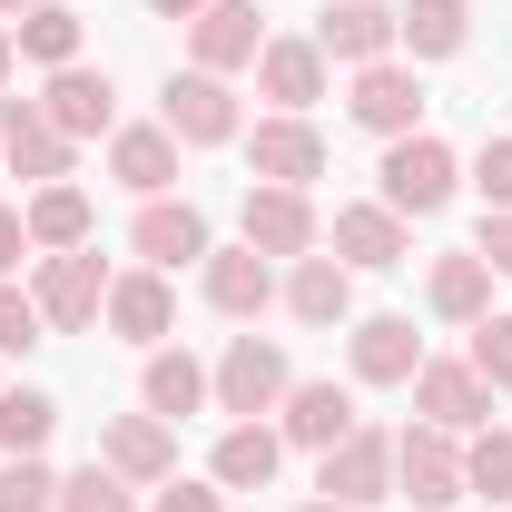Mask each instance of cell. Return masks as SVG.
Masks as SVG:
<instances>
[{"label": "cell", "mask_w": 512, "mask_h": 512, "mask_svg": "<svg viewBox=\"0 0 512 512\" xmlns=\"http://www.w3.org/2000/svg\"><path fill=\"white\" fill-rule=\"evenodd\" d=\"M384 207L394 217H434V207H453V188H463V158H453L434 128H404V138H384Z\"/></svg>", "instance_id": "cell-1"}, {"label": "cell", "mask_w": 512, "mask_h": 512, "mask_svg": "<svg viewBox=\"0 0 512 512\" xmlns=\"http://www.w3.org/2000/svg\"><path fill=\"white\" fill-rule=\"evenodd\" d=\"M207 384H217V414L256 424V414H276V404H286L296 365H286V345H276V335H227V355L207 365Z\"/></svg>", "instance_id": "cell-2"}, {"label": "cell", "mask_w": 512, "mask_h": 512, "mask_svg": "<svg viewBox=\"0 0 512 512\" xmlns=\"http://www.w3.org/2000/svg\"><path fill=\"white\" fill-rule=\"evenodd\" d=\"M414 424H434V434H453V444H473V434L493 424V384L473 375L463 355H424V365H414Z\"/></svg>", "instance_id": "cell-3"}, {"label": "cell", "mask_w": 512, "mask_h": 512, "mask_svg": "<svg viewBox=\"0 0 512 512\" xmlns=\"http://www.w3.org/2000/svg\"><path fill=\"white\" fill-rule=\"evenodd\" d=\"M30 306H40V325H50V335H89V325H99V306H109V266H99V247L40 256Z\"/></svg>", "instance_id": "cell-4"}, {"label": "cell", "mask_w": 512, "mask_h": 512, "mask_svg": "<svg viewBox=\"0 0 512 512\" xmlns=\"http://www.w3.org/2000/svg\"><path fill=\"white\" fill-rule=\"evenodd\" d=\"M158 128H168L178 148H227V138H247L237 89H227L217 69H178V79H168V99H158Z\"/></svg>", "instance_id": "cell-5"}, {"label": "cell", "mask_w": 512, "mask_h": 512, "mask_svg": "<svg viewBox=\"0 0 512 512\" xmlns=\"http://www.w3.org/2000/svg\"><path fill=\"white\" fill-rule=\"evenodd\" d=\"M394 493L414 512H453L463 503V444L434 434V424H404L394 434Z\"/></svg>", "instance_id": "cell-6"}, {"label": "cell", "mask_w": 512, "mask_h": 512, "mask_svg": "<svg viewBox=\"0 0 512 512\" xmlns=\"http://www.w3.org/2000/svg\"><path fill=\"white\" fill-rule=\"evenodd\" d=\"M316 493L345 512H375L384 493H394V434H375V424H355L335 453H316Z\"/></svg>", "instance_id": "cell-7"}, {"label": "cell", "mask_w": 512, "mask_h": 512, "mask_svg": "<svg viewBox=\"0 0 512 512\" xmlns=\"http://www.w3.org/2000/svg\"><path fill=\"white\" fill-rule=\"evenodd\" d=\"M207 207L197 197H138V217H128V256H148L158 276L168 266H207Z\"/></svg>", "instance_id": "cell-8"}, {"label": "cell", "mask_w": 512, "mask_h": 512, "mask_svg": "<svg viewBox=\"0 0 512 512\" xmlns=\"http://www.w3.org/2000/svg\"><path fill=\"white\" fill-rule=\"evenodd\" d=\"M325 256H345L355 276H384V266H404V256H414V217H394L384 197H355V207H335Z\"/></svg>", "instance_id": "cell-9"}, {"label": "cell", "mask_w": 512, "mask_h": 512, "mask_svg": "<svg viewBox=\"0 0 512 512\" xmlns=\"http://www.w3.org/2000/svg\"><path fill=\"white\" fill-rule=\"evenodd\" d=\"M237 227H247L256 256H286V266L325 247V217H316V197H306V188H247Z\"/></svg>", "instance_id": "cell-10"}, {"label": "cell", "mask_w": 512, "mask_h": 512, "mask_svg": "<svg viewBox=\"0 0 512 512\" xmlns=\"http://www.w3.org/2000/svg\"><path fill=\"white\" fill-rule=\"evenodd\" d=\"M247 178L256 188H316L325 178V128L316 119H256L247 128Z\"/></svg>", "instance_id": "cell-11"}, {"label": "cell", "mask_w": 512, "mask_h": 512, "mask_svg": "<svg viewBox=\"0 0 512 512\" xmlns=\"http://www.w3.org/2000/svg\"><path fill=\"white\" fill-rule=\"evenodd\" d=\"M99 325H109L119 345H138V355H158V345H168V325H178L168 276H158V266H128V276H109V306H99Z\"/></svg>", "instance_id": "cell-12"}, {"label": "cell", "mask_w": 512, "mask_h": 512, "mask_svg": "<svg viewBox=\"0 0 512 512\" xmlns=\"http://www.w3.org/2000/svg\"><path fill=\"white\" fill-rule=\"evenodd\" d=\"M40 109H50V128H60L69 148H79V138H109V128H119V79L89 69V60H69V69H50Z\"/></svg>", "instance_id": "cell-13"}, {"label": "cell", "mask_w": 512, "mask_h": 512, "mask_svg": "<svg viewBox=\"0 0 512 512\" xmlns=\"http://www.w3.org/2000/svg\"><path fill=\"white\" fill-rule=\"evenodd\" d=\"M256 50H266V10L256 0H207L188 20V69H256Z\"/></svg>", "instance_id": "cell-14"}, {"label": "cell", "mask_w": 512, "mask_h": 512, "mask_svg": "<svg viewBox=\"0 0 512 512\" xmlns=\"http://www.w3.org/2000/svg\"><path fill=\"white\" fill-rule=\"evenodd\" d=\"M345 119L375 128V138L424 128V79H414V60H365V69H355V99H345Z\"/></svg>", "instance_id": "cell-15"}, {"label": "cell", "mask_w": 512, "mask_h": 512, "mask_svg": "<svg viewBox=\"0 0 512 512\" xmlns=\"http://www.w3.org/2000/svg\"><path fill=\"white\" fill-rule=\"evenodd\" d=\"M0 168H20L30 188H60L69 178V138L50 128L40 99H0Z\"/></svg>", "instance_id": "cell-16"}, {"label": "cell", "mask_w": 512, "mask_h": 512, "mask_svg": "<svg viewBox=\"0 0 512 512\" xmlns=\"http://www.w3.org/2000/svg\"><path fill=\"white\" fill-rule=\"evenodd\" d=\"M99 463L158 493V483L178 473V424H158V414H109V424H99Z\"/></svg>", "instance_id": "cell-17"}, {"label": "cell", "mask_w": 512, "mask_h": 512, "mask_svg": "<svg viewBox=\"0 0 512 512\" xmlns=\"http://www.w3.org/2000/svg\"><path fill=\"white\" fill-rule=\"evenodd\" d=\"M197 286H207V306H217V316L256 325L266 306H276V256H256V247H207Z\"/></svg>", "instance_id": "cell-18"}, {"label": "cell", "mask_w": 512, "mask_h": 512, "mask_svg": "<svg viewBox=\"0 0 512 512\" xmlns=\"http://www.w3.org/2000/svg\"><path fill=\"white\" fill-rule=\"evenodd\" d=\"M355 424H365V414H355L345 384H286V404H276V434H286L296 453H335Z\"/></svg>", "instance_id": "cell-19"}, {"label": "cell", "mask_w": 512, "mask_h": 512, "mask_svg": "<svg viewBox=\"0 0 512 512\" xmlns=\"http://www.w3.org/2000/svg\"><path fill=\"white\" fill-rule=\"evenodd\" d=\"M345 365H355V384H414V365H424V335H414V316H355V335H345Z\"/></svg>", "instance_id": "cell-20"}, {"label": "cell", "mask_w": 512, "mask_h": 512, "mask_svg": "<svg viewBox=\"0 0 512 512\" xmlns=\"http://www.w3.org/2000/svg\"><path fill=\"white\" fill-rule=\"evenodd\" d=\"M197 404H217L207 365H197L188 345H158V355L138 365V414H158V424H188Z\"/></svg>", "instance_id": "cell-21"}, {"label": "cell", "mask_w": 512, "mask_h": 512, "mask_svg": "<svg viewBox=\"0 0 512 512\" xmlns=\"http://www.w3.org/2000/svg\"><path fill=\"white\" fill-rule=\"evenodd\" d=\"M276 296H286V316L296 325H345L355 316V266H345V256H296V266H286V286H276Z\"/></svg>", "instance_id": "cell-22"}, {"label": "cell", "mask_w": 512, "mask_h": 512, "mask_svg": "<svg viewBox=\"0 0 512 512\" xmlns=\"http://www.w3.org/2000/svg\"><path fill=\"white\" fill-rule=\"evenodd\" d=\"M316 50H325V60H345V69L394 60V10H384V0H325Z\"/></svg>", "instance_id": "cell-23"}, {"label": "cell", "mask_w": 512, "mask_h": 512, "mask_svg": "<svg viewBox=\"0 0 512 512\" xmlns=\"http://www.w3.org/2000/svg\"><path fill=\"white\" fill-rule=\"evenodd\" d=\"M256 89L276 99V119H306L325 99V50L316 40H266V50H256Z\"/></svg>", "instance_id": "cell-24"}, {"label": "cell", "mask_w": 512, "mask_h": 512, "mask_svg": "<svg viewBox=\"0 0 512 512\" xmlns=\"http://www.w3.org/2000/svg\"><path fill=\"white\" fill-rule=\"evenodd\" d=\"M276 463H286V434H276V424H227L217 453H207V483H217V493H266Z\"/></svg>", "instance_id": "cell-25"}, {"label": "cell", "mask_w": 512, "mask_h": 512, "mask_svg": "<svg viewBox=\"0 0 512 512\" xmlns=\"http://www.w3.org/2000/svg\"><path fill=\"white\" fill-rule=\"evenodd\" d=\"M424 306H434L444 325H483L493 316V266H483L473 247H444L434 266H424Z\"/></svg>", "instance_id": "cell-26"}, {"label": "cell", "mask_w": 512, "mask_h": 512, "mask_svg": "<svg viewBox=\"0 0 512 512\" xmlns=\"http://www.w3.org/2000/svg\"><path fill=\"white\" fill-rule=\"evenodd\" d=\"M109 178L128 197H168L178 188V138L168 128H109Z\"/></svg>", "instance_id": "cell-27"}, {"label": "cell", "mask_w": 512, "mask_h": 512, "mask_svg": "<svg viewBox=\"0 0 512 512\" xmlns=\"http://www.w3.org/2000/svg\"><path fill=\"white\" fill-rule=\"evenodd\" d=\"M20 217H30V247L40 256H69V247H89V237H99V207H89V188H30V207H20Z\"/></svg>", "instance_id": "cell-28"}, {"label": "cell", "mask_w": 512, "mask_h": 512, "mask_svg": "<svg viewBox=\"0 0 512 512\" xmlns=\"http://www.w3.org/2000/svg\"><path fill=\"white\" fill-rule=\"evenodd\" d=\"M463 40H473V10L463 0H404L394 10V50L404 60H453Z\"/></svg>", "instance_id": "cell-29"}, {"label": "cell", "mask_w": 512, "mask_h": 512, "mask_svg": "<svg viewBox=\"0 0 512 512\" xmlns=\"http://www.w3.org/2000/svg\"><path fill=\"white\" fill-rule=\"evenodd\" d=\"M10 50L40 60V69H69L79 60V10H69V0H30V10L10 20Z\"/></svg>", "instance_id": "cell-30"}, {"label": "cell", "mask_w": 512, "mask_h": 512, "mask_svg": "<svg viewBox=\"0 0 512 512\" xmlns=\"http://www.w3.org/2000/svg\"><path fill=\"white\" fill-rule=\"evenodd\" d=\"M60 434V404L40 384H0V453H40Z\"/></svg>", "instance_id": "cell-31"}, {"label": "cell", "mask_w": 512, "mask_h": 512, "mask_svg": "<svg viewBox=\"0 0 512 512\" xmlns=\"http://www.w3.org/2000/svg\"><path fill=\"white\" fill-rule=\"evenodd\" d=\"M463 493H483V503H512V424H483V434L463 444Z\"/></svg>", "instance_id": "cell-32"}, {"label": "cell", "mask_w": 512, "mask_h": 512, "mask_svg": "<svg viewBox=\"0 0 512 512\" xmlns=\"http://www.w3.org/2000/svg\"><path fill=\"white\" fill-rule=\"evenodd\" d=\"M60 512H138V483H128V473H109V463L89 453L79 473H60Z\"/></svg>", "instance_id": "cell-33"}, {"label": "cell", "mask_w": 512, "mask_h": 512, "mask_svg": "<svg viewBox=\"0 0 512 512\" xmlns=\"http://www.w3.org/2000/svg\"><path fill=\"white\" fill-rule=\"evenodd\" d=\"M0 512H60V473L40 453H10L0 463Z\"/></svg>", "instance_id": "cell-34"}, {"label": "cell", "mask_w": 512, "mask_h": 512, "mask_svg": "<svg viewBox=\"0 0 512 512\" xmlns=\"http://www.w3.org/2000/svg\"><path fill=\"white\" fill-rule=\"evenodd\" d=\"M463 365H473V375H483L493 394H503V384H512V316H483V325H473V345H463Z\"/></svg>", "instance_id": "cell-35"}, {"label": "cell", "mask_w": 512, "mask_h": 512, "mask_svg": "<svg viewBox=\"0 0 512 512\" xmlns=\"http://www.w3.org/2000/svg\"><path fill=\"white\" fill-rule=\"evenodd\" d=\"M40 335H50V325H40V306H30V286L0 276V355H30Z\"/></svg>", "instance_id": "cell-36"}, {"label": "cell", "mask_w": 512, "mask_h": 512, "mask_svg": "<svg viewBox=\"0 0 512 512\" xmlns=\"http://www.w3.org/2000/svg\"><path fill=\"white\" fill-rule=\"evenodd\" d=\"M463 178H473V197H483V207H512V138H483Z\"/></svg>", "instance_id": "cell-37"}, {"label": "cell", "mask_w": 512, "mask_h": 512, "mask_svg": "<svg viewBox=\"0 0 512 512\" xmlns=\"http://www.w3.org/2000/svg\"><path fill=\"white\" fill-rule=\"evenodd\" d=\"M148 512H227V493H217V483H188V473H168V483L148 493Z\"/></svg>", "instance_id": "cell-38"}, {"label": "cell", "mask_w": 512, "mask_h": 512, "mask_svg": "<svg viewBox=\"0 0 512 512\" xmlns=\"http://www.w3.org/2000/svg\"><path fill=\"white\" fill-rule=\"evenodd\" d=\"M473 256H483L493 276H512V207H483V237H473Z\"/></svg>", "instance_id": "cell-39"}, {"label": "cell", "mask_w": 512, "mask_h": 512, "mask_svg": "<svg viewBox=\"0 0 512 512\" xmlns=\"http://www.w3.org/2000/svg\"><path fill=\"white\" fill-rule=\"evenodd\" d=\"M20 256H30V217H20V207H0V276H10Z\"/></svg>", "instance_id": "cell-40"}, {"label": "cell", "mask_w": 512, "mask_h": 512, "mask_svg": "<svg viewBox=\"0 0 512 512\" xmlns=\"http://www.w3.org/2000/svg\"><path fill=\"white\" fill-rule=\"evenodd\" d=\"M148 10H158V20H197L207 0H148Z\"/></svg>", "instance_id": "cell-41"}, {"label": "cell", "mask_w": 512, "mask_h": 512, "mask_svg": "<svg viewBox=\"0 0 512 512\" xmlns=\"http://www.w3.org/2000/svg\"><path fill=\"white\" fill-rule=\"evenodd\" d=\"M10 69H20V50H10V20H0V99H10Z\"/></svg>", "instance_id": "cell-42"}, {"label": "cell", "mask_w": 512, "mask_h": 512, "mask_svg": "<svg viewBox=\"0 0 512 512\" xmlns=\"http://www.w3.org/2000/svg\"><path fill=\"white\" fill-rule=\"evenodd\" d=\"M20 10H30V0H0V20H20Z\"/></svg>", "instance_id": "cell-43"}, {"label": "cell", "mask_w": 512, "mask_h": 512, "mask_svg": "<svg viewBox=\"0 0 512 512\" xmlns=\"http://www.w3.org/2000/svg\"><path fill=\"white\" fill-rule=\"evenodd\" d=\"M296 512H345V503H296Z\"/></svg>", "instance_id": "cell-44"}]
</instances>
